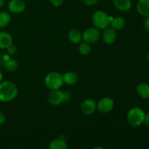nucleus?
<instances>
[{"instance_id":"nucleus-1","label":"nucleus","mask_w":149,"mask_h":149,"mask_svg":"<svg viewBox=\"0 0 149 149\" xmlns=\"http://www.w3.org/2000/svg\"><path fill=\"white\" fill-rule=\"evenodd\" d=\"M17 95V88L15 84L10 81L0 82V100L8 102L13 100Z\"/></svg>"},{"instance_id":"nucleus-2","label":"nucleus","mask_w":149,"mask_h":149,"mask_svg":"<svg viewBox=\"0 0 149 149\" xmlns=\"http://www.w3.org/2000/svg\"><path fill=\"white\" fill-rule=\"evenodd\" d=\"M145 112L141 108H133L130 109L127 113V121L132 127H138L143 123Z\"/></svg>"},{"instance_id":"nucleus-3","label":"nucleus","mask_w":149,"mask_h":149,"mask_svg":"<svg viewBox=\"0 0 149 149\" xmlns=\"http://www.w3.org/2000/svg\"><path fill=\"white\" fill-rule=\"evenodd\" d=\"M45 82L50 90H58L63 84V77L58 72H51L46 76Z\"/></svg>"},{"instance_id":"nucleus-4","label":"nucleus","mask_w":149,"mask_h":149,"mask_svg":"<svg viewBox=\"0 0 149 149\" xmlns=\"http://www.w3.org/2000/svg\"><path fill=\"white\" fill-rule=\"evenodd\" d=\"M112 19L103 11H97L93 16V23L98 29H106L110 24Z\"/></svg>"},{"instance_id":"nucleus-5","label":"nucleus","mask_w":149,"mask_h":149,"mask_svg":"<svg viewBox=\"0 0 149 149\" xmlns=\"http://www.w3.org/2000/svg\"><path fill=\"white\" fill-rule=\"evenodd\" d=\"M100 38V32L97 29L90 28L87 29L83 33L82 39L86 43L91 44L97 42Z\"/></svg>"},{"instance_id":"nucleus-6","label":"nucleus","mask_w":149,"mask_h":149,"mask_svg":"<svg viewBox=\"0 0 149 149\" xmlns=\"http://www.w3.org/2000/svg\"><path fill=\"white\" fill-rule=\"evenodd\" d=\"M65 95L63 92L58 90H52L48 95V101L50 104L57 106L65 100Z\"/></svg>"},{"instance_id":"nucleus-7","label":"nucleus","mask_w":149,"mask_h":149,"mask_svg":"<svg viewBox=\"0 0 149 149\" xmlns=\"http://www.w3.org/2000/svg\"><path fill=\"white\" fill-rule=\"evenodd\" d=\"M113 107V101L110 97H103L97 104V109L102 113H108L111 111Z\"/></svg>"},{"instance_id":"nucleus-8","label":"nucleus","mask_w":149,"mask_h":149,"mask_svg":"<svg viewBox=\"0 0 149 149\" xmlns=\"http://www.w3.org/2000/svg\"><path fill=\"white\" fill-rule=\"evenodd\" d=\"M96 109V103L93 99H87L81 105V110L85 115H91Z\"/></svg>"},{"instance_id":"nucleus-9","label":"nucleus","mask_w":149,"mask_h":149,"mask_svg":"<svg viewBox=\"0 0 149 149\" xmlns=\"http://www.w3.org/2000/svg\"><path fill=\"white\" fill-rule=\"evenodd\" d=\"M25 3L23 0H11L8 4V8L13 13H22L25 10Z\"/></svg>"},{"instance_id":"nucleus-10","label":"nucleus","mask_w":149,"mask_h":149,"mask_svg":"<svg viewBox=\"0 0 149 149\" xmlns=\"http://www.w3.org/2000/svg\"><path fill=\"white\" fill-rule=\"evenodd\" d=\"M116 37V33L114 29L106 28L103 34V39L104 42L108 45H110L114 42Z\"/></svg>"},{"instance_id":"nucleus-11","label":"nucleus","mask_w":149,"mask_h":149,"mask_svg":"<svg viewBox=\"0 0 149 149\" xmlns=\"http://www.w3.org/2000/svg\"><path fill=\"white\" fill-rule=\"evenodd\" d=\"M137 10L141 15L149 17V0H139L137 4Z\"/></svg>"},{"instance_id":"nucleus-12","label":"nucleus","mask_w":149,"mask_h":149,"mask_svg":"<svg viewBox=\"0 0 149 149\" xmlns=\"http://www.w3.org/2000/svg\"><path fill=\"white\" fill-rule=\"evenodd\" d=\"M13 44L12 36L7 32H0V48L7 49Z\"/></svg>"},{"instance_id":"nucleus-13","label":"nucleus","mask_w":149,"mask_h":149,"mask_svg":"<svg viewBox=\"0 0 149 149\" xmlns=\"http://www.w3.org/2000/svg\"><path fill=\"white\" fill-rule=\"evenodd\" d=\"M113 4L121 11H127L131 8L130 0H113Z\"/></svg>"},{"instance_id":"nucleus-14","label":"nucleus","mask_w":149,"mask_h":149,"mask_svg":"<svg viewBox=\"0 0 149 149\" xmlns=\"http://www.w3.org/2000/svg\"><path fill=\"white\" fill-rule=\"evenodd\" d=\"M137 92L143 98L149 97V84L146 83H141L137 86Z\"/></svg>"},{"instance_id":"nucleus-15","label":"nucleus","mask_w":149,"mask_h":149,"mask_svg":"<svg viewBox=\"0 0 149 149\" xmlns=\"http://www.w3.org/2000/svg\"><path fill=\"white\" fill-rule=\"evenodd\" d=\"M63 81L68 84H74L78 81V76L72 71L65 73L63 75Z\"/></svg>"},{"instance_id":"nucleus-16","label":"nucleus","mask_w":149,"mask_h":149,"mask_svg":"<svg viewBox=\"0 0 149 149\" xmlns=\"http://www.w3.org/2000/svg\"><path fill=\"white\" fill-rule=\"evenodd\" d=\"M68 39L73 43L78 44L81 42V35L78 30H77V29H72L68 33Z\"/></svg>"},{"instance_id":"nucleus-17","label":"nucleus","mask_w":149,"mask_h":149,"mask_svg":"<svg viewBox=\"0 0 149 149\" xmlns=\"http://www.w3.org/2000/svg\"><path fill=\"white\" fill-rule=\"evenodd\" d=\"M49 148L50 149H66L67 144L63 140L56 139L49 143Z\"/></svg>"},{"instance_id":"nucleus-18","label":"nucleus","mask_w":149,"mask_h":149,"mask_svg":"<svg viewBox=\"0 0 149 149\" xmlns=\"http://www.w3.org/2000/svg\"><path fill=\"white\" fill-rule=\"evenodd\" d=\"M111 26L113 29H121L125 26V20L123 17H117L112 19L111 20Z\"/></svg>"},{"instance_id":"nucleus-19","label":"nucleus","mask_w":149,"mask_h":149,"mask_svg":"<svg viewBox=\"0 0 149 149\" xmlns=\"http://www.w3.org/2000/svg\"><path fill=\"white\" fill-rule=\"evenodd\" d=\"M10 21V15L7 12H0V28H4Z\"/></svg>"},{"instance_id":"nucleus-20","label":"nucleus","mask_w":149,"mask_h":149,"mask_svg":"<svg viewBox=\"0 0 149 149\" xmlns=\"http://www.w3.org/2000/svg\"><path fill=\"white\" fill-rule=\"evenodd\" d=\"M4 67L9 71H15L17 68V63L14 59H8L4 63Z\"/></svg>"},{"instance_id":"nucleus-21","label":"nucleus","mask_w":149,"mask_h":149,"mask_svg":"<svg viewBox=\"0 0 149 149\" xmlns=\"http://www.w3.org/2000/svg\"><path fill=\"white\" fill-rule=\"evenodd\" d=\"M90 49H91V47L89 45L88 43H81V45H79V51L81 55H86L87 54L90 53Z\"/></svg>"},{"instance_id":"nucleus-22","label":"nucleus","mask_w":149,"mask_h":149,"mask_svg":"<svg viewBox=\"0 0 149 149\" xmlns=\"http://www.w3.org/2000/svg\"><path fill=\"white\" fill-rule=\"evenodd\" d=\"M7 49V52H8L10 55H14V54H15V52H17V48H16V47L14 45H13V44L10 45Z\"/></svg>"},{"instance_id":"nucleus-23","label":"nucleus","mask_w":149,"mask_h":149,"mask_svg":"<svg viewBox=\"0 0 149 149\" xmlns=\"http://www.w3.org/2000/svg\"><path fill=\"white\" fill-rule=\"evenodd\" d=\"M81 1H82L84 4H87V5L91 6L95 4L98 1V0H81Z\"/></svg>"},{"instance_id":"nucleus-24","label":"nucleus","mask_w":149,"mask_h":149,"mask_svg":"<svg viewBox=\"0 0 149 149\" xmlns=\"http://www.w3.org/2000/svg\"><path fill=\"white\" fill-rule=\"evenodd\" d=\"M49 1L54 6H56V7L61 5L64 2V0H49Z\"/></svg>"},{"instance_id":"nucleus-25","label":"nucleus","mask_w":149,"mask_h":149,"mask_svg":"<svg viewBox=\"0 0 149 149\" xmlns=\"http://www.w3.org/2000/svg\"><path fill=\"white\" fill-rule=\"evenodd\" d=\"M5 122V116L3 113L0 112V125L3 124Z\"/></svg>"},{"instance_id":"nucleus-26","label":"nucleus","mask_w":149,"mask_h":149,"mask_svg":"<svg viewBox=\"0 0 149 149\" xmlns=\"http://www.w3.org/2000/svg\"><path fill=\"white\" fill-rule=\"evenodd\" d=\"M143 122L146 124V125H149V113L145 114V117H144Z\"/></svg>"},{"instance_id":"nucleus-27","label":"nucleus","mask_w":149,"mask_h":149,"mask_svg":"<svg viewBox=\"0 0 149 149\" xmlns=\"http://www.w3.org/2000/svg\"><path fill=\"white\" fill-rule=\"evenodd\" d=\"M144 26H145L146 29L149 31V17H148V18L146 20L145 23H144Z\"/></svg>"},{"instance_id":"nucleus-28","label":"nucleus","mask_w":149,"mask_h":149,"mask_svg":"<svg viewBox=\"0 0 149 149\" xmlns=\"http://www.w3.org/2000/svg\"><path fill=\"white\" fill-rule=\"evenodd\" d=\"M4 4V0H0V7H3Z\"/></svg>"},{"instance_id":"nucleus-29","label":"nucleus","mask_w":149,"mask_h":149,"mask_svg":"<svg viewBox=\"0 0 149 149\" xmlns=\"http://www.w3.org/2000/svg\"><path fill=\"white\" fill-rule=\"evenodd\" d=\"M2 77H3L2 74H1V70H0V82H1V80H2Z\"/></svg>"},{"instance_id":"nucleus-30","label":"nucleus","mask_w":149,"mask_h":149,"mask_svg":"<svg viewBox=\"0 0 149 149\" xmlns=\"http://www.w3.org/2000/svg\"><path fill=\"white\" fill-rule=\"evenodd\" d=\"M97 148L103 149V148H102V147H99V146H97V147H94V148H93V149H97Z\"/></svg>"},{"instance_id":"nucleus-31","label":"nucleus","mask_w":149,"mask_h":149,"mask_svg":"<svg viewBox=\"0 0 149 149\" xmlns=\"http://www.w3.org/2000/svg\"><path fill=\"white\" fill-rule=\"evenodd\" d=\"M148 61H149V53H148Z\"/></svg>"}]
</instances>
